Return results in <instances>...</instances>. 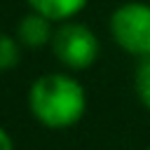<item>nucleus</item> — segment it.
I'll return each instance as SVG.
<instances>
[{"instance_id":"obj_1","label":"nucleus","mask_w":150,"mask_h":150,"mask_svg":"<svg viewBox=\"0 0 150 150\" xmlns=\"http://www.w3.org/2000/svg\"><path fill=\"white\" fill-rule=\"evenodd\" d=\"M28 110L33 120L45 129H73L87 112L84 84L70 70L45 73L28 87Z\"/></svg>"},{"instance_id":"obj_2","label":"nucleus","mask_w":150,"mask_h":150,"mask_svg":"<svg viewBox=\"0 0 150 150\" xmlns=\"http://www.w3.org/2000/svg\"><path fill=\"white\" fill-rule=\"evenodd\" d=\"M108 33L124 54L150 59V2L127 0L117 5L108 16Z\"/></svg>"},{"instance_id":"obj_3","label":"nucleus","mask_w":150,"mask_h":150,"mask_svg":"<svg viewBox=\"0 0 150 150\" xmlns=\"http://www.w3.org/2000/svg\"><path fill=\"white\" fill-rule=\"evenodd\" d=\"M49 49H52L54 59L66 70L77 73V70L91 68L98 61L101 42H98L96 33L87 23L73 19V21L56 23V30H54Z\"/></svg>"},{"instance_id":"obj_4","label":"nucleus","mask_w":150,"mask_h":150,"mask_svg":"<svg viewBox=\"0 0 150 150\" xmlns=\"http://www.w3.org/2000/svg\"><path fill=\"white\" fill-rule=\"evenodd\" d=\"M54 30H56V23L52 19H47L40 12L28 9L19 19V23L14 28V35L21 42V47H26V49H42V47L52 45Z\"/></svg>"},{"instance_id":"obj_5","label":"nucleus","mask_w":150,"mask_h":150,"mask_svg":"<svg viewBox=\"0 0 150 150\" xmlns=\"http://www.w3.org/2000/svg\"><path fill=\"white\" fill-rule=\"evenodd\" d=\"M26 5L28 9L45 14L54 23H63L77 19L89 5V0H26Z\"/></svg>"},{"instance_id":"obj_6","label":"nucleus","mask_w":150,"mask_h":150,"mask_svg":"<svg viewBox=\"0 0 150 150\" xmlns=\"http://www.w3.org/2000/svg\"><path fill=\"white\" fill-rule=\"evenodd\" d=\"M21 63V42L14 33L0 30V73H7Z\"/></svg>"},{"instance_id":"obj_7","label":"nucleus","mask_w":150,"mask_h":150,"mask_svg":"<svg viewBox=\"0 0 150 150\" xmlns=\"http://www.w3.org/2000/svg\"><path fill=\"white\" fill-rule=\"evenodd\" d=\"M134 91L141 105L150 112V59H143L134 73Z\"/></svg>"},{"instance_id":"obj_8","label":"nucleus","mask_w":150,"mask_h":150,"mask_svg":"<svg viewBox=\"0 0 150 150\" xmlns=\"http://www.w3.org/2000/svg\"><path fill=\"white\" fill-rule=\"evenodd\" d=\"M0 150H14V138L5 127H0Z\"/></svg>"},{"instance_id":"obj_9","label":"nucleus","mask_w":150,"mask_h":150,"mask_svg":"<svg viewBox=\"0 0 150 150\" xmlns=\"http://www.w3.org/2000/svg\"><path fill=\"white\" fill-rule=\"evenodd\" d=\"M145 150H150V145H148V148H145Z\"/></svg>"}]
</instances>
